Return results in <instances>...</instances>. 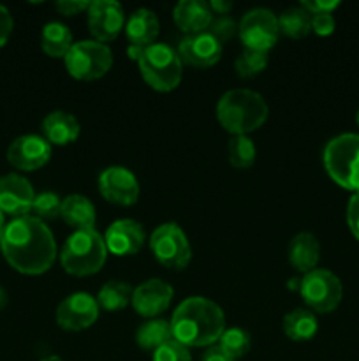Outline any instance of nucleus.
Returning a JSON list of instances; mask_svg holds the SVG:
<instances>
[{
  "instance_id": "obj_3",
  "label": "nucleus",
  "mask_w": 359,
  "mask_h": 361,
  "mask_svg": "<svg viewBox=\"0 0 359 361\" xmlns=\"http://www.w3.org/2000/svg\"><path fill=\"white\" fill-rule=\"evenodd\" d=\"M266 101L248 88H234L218 99L217 120L232 136H248L259 129L267 118Z\"/></svg>"
},
{
  "instance_id": "obj_17",
  "label": "nucleus",
  "mask_w": 359,
  "mask_h": 361,
  "mask_svg": "<svg viewBox=\"0 0 359 361\" xmlns=\"http://www.w3.org/2000/svg\"><path fill=\"white\" fill-rule=\"evenodd\" d=\"M178 55L183 63L197 69H206L215 66L222 56V42H218L210 32L187 35L178 46Z\"/></svg>"
},
{
  "instance_id": "obj_30",
  "label": "nucleus",
  "mask_w": 359,
  "mask_h": 361,
  "mask_svg": "<svg viewBox=\"0 0 359 361\" xmlns=\"http://www.w3.org/2000/svg\"><path fill=\"white\" fill-rule=\"evenodd\" d=\"M229 162L238 169H246L256 162V145L248 136H232L229 140Z\"/></svg>"
},
{
  "instance_id": "obj_29",
  "label": "nucleus",
  "mask_w": 359,
  "mask_h": 361,
  "mask_svg": "<svg viewBox=\"0 0 359 361\" xmlns=\"http://www.w3.org/2000/svg\"><path fill=\"white\" fill-rule=\"evenodd\" d=\"M218 348L225 353L231 360H239L250 351L252 338L250 334L243 328H225L224 334L218 338Z\"/></svg>"
},
{
  "instance_id": "obj_44",
  "label": "nucleus",
  "mask_w": 359,
  "mask_h": 361,
  "mask_svg": "<svg viewBox=\"0 0 359 361\" xmlns=\"http://www.w3.org/2000/svg\"><path fill=\"white\" fill-rule=\"evenodd\" d=\"M41 361H63L60 356H46V358H42Z\"/></svg>"
},
{
  "instance_id": "obj_39",
  "label": "nucleus",
  "mask_w": 359,
  "mask_h": 361,
  "mask_svg": "<svg viewBox=\"0 0 359 361\" xmlns=\"http://www.w3.org/2000/svg\"><path fill=\"white\" fill-rule=\"evenodd\" d=\"M14 21L13 16H11L9 9L4 6H0V48L9 41L11 34H13Z\"/></svg>"
},
{
  "instance_id": "obj_2",
  "label": "nucleus",
  "mask_w": 359,
  "mask_h": 361,
  "mask_svg": "<svg viewBox=\"0 0 359 361\" xmlns=\"http://www.w3.org/2000/svg\"><path fill=\"white\" fill-rule=\"evenodd\" d=\"M172 338L185 348H211L225 330L224 310L211 300H183L171 317Z\"/></svg>"
},
{
  "instance_id": "obj_15",
  "label": "nucleus",
  "mask_w": 359,
  "mask_h": 361,
  "mask_svg": "<svg viewBox=\"0 0 359 361\" xmlns=\"http://www.w3.org/2000/svg\"><path fill=\"white\" fill-rule=\"evenodd\" d=\"M35 192L25 176L9 173L0 178V210L14 219L27 217L32 212Z\"/></svg>"
},
{
  "instance_id": "obj_34",
  "label": "nucleus",
  "mask_w": 359,
  "mask_h": 361,
  "mask_svg": "<svg viewBox=\"0 0 359 361\" xmlns=\"http://www.w3.org/2000/svg\"><path fill=\"white\" fill-rule=\"evenodd\" d=\"M208 32L218 42H225L234 37L236 32H238V25H236V21L229 14H225V16H213V20L210 23V30Z\"/></svg>"
},
{
  "instance_id": "obj_40",
  "label": "nucleus",
  "mask_w": 359,
  "mask_h": 361,
  "mask_svg": "<svg viewBox=\"0 0 359 361\" xmlns=\"http://www.w3.org/2000/svg\"><path fill=\"white\" fill-rule=\"evenodd\" d=\"M208 6H210L211 13L217 14V16H225V14H229V11L234 7V4L229 2V0H211V2H208Z\"/></svg>"
},
{
  "instance_id": "obj_21",
  "label": "nucleus",
  "mask_w": 359,
  "mask_h": 361,
  "mask_svg": "<svg viewBox=\"0 0 359 361\" xmlns=\"http://www.w3.org/2000/svg\"><path fill=\"white\" fill-rule=\"evenodd\" d=\"M42 133H44V140L49 145L65 147V145L77 140L81 133V126L76 116H73L70 113L51 111L42 120Z\"/></svg>"
},
{
  "instance_id": "obj_19",
  "label": "nucleus",
  "mask_w": 359,
  "mask_h": 361,
  "mask_svg": "<svg viewBox=\"0 0 359 361\" xmlns=\"http://www.w3.org/2000/svg\"><path fill=\"white\" fill-rule=\"evenodd\" d=\"M176 27L187 35L201 34L210 28L213 13H211L208 2L203 0H180L172 11Z\"/></svg>"
},
{
  "instance_id": "obj_10",
  "label": "nucleus",
  "mask_w": 359,
  "mask_h": 361,
  "mask_svg": "<svg viewBox=\"0 0 359 361\" xmlns=\"http://www.w3.org/2000/svg\"><path fill=\"white\" fill-rule=\"evenodd\" d=\"M238 34L246 49L267 53L275 46L280 34L277 14L264 7L248 11L239 21Z\"/></svg>"
},
{
  "instance_id": "obj_25",
  "label": "nucleus",
  "mask_w": 359,
  "mask_h": 361,
  "mask_svg": "<svg viewBox=\"0 0 359 361\" xmlns=\"http://www.w3.org/2000/svg\"><path fill=\"white\" fill-rule=\"evenodd\" d=\"M319 330V323L312 310L294 309L284 317V331L291 341L306 342L312 341Z\"/></svg>"
},
{
  "instance_id": "obj_33",
  "label": "nucleus",
  "mask_w": 359,
  "mask_h": 361,
  "mask_svg": "<svg viewBox=\"0 0 359 361\" xmlns=\"http://www.w3.org/2000/svg\"><path fill=\"white\" fill-rule=\"evenodd\" d=\"M153 361H192V356H190L189 348L172 338L153 353Z\"/></svg>"
},
{
  "instance_id": "obj_1",
  "label": "nucleus",
  "mask_w": 359,
  "mask_h": 361,
  "mask_svg": "<svg viewBox=\"0 0 359 361\" xmlns=\"http://www.w3.org/2000/svg\"><path fill=\"white\" fill-rule=\"evenodd\" d=\"M0 249L7 263L23 275L46 274L56 257L55 236L48 226L34 215L11 221L0 242Z\"/></svg>"
},
{
  "instance_id": "obj_20",
  "label": "nucleus",
  "mask_w": 359,
  "mask_h": 361,
  "mask_svg": "<svg viewBox=\"0 0 359 361\" xmlns=\"http://www.w3.org/2000/svg\"><path fill=\"white\" fill-rule=\"evenodd\" d=\"M158 32H160V23H158L157 14L146 7L136 9L125 21V35L129 39V44L132 46L146 48L153 44L155 39L158 37Z\"/></svg>"
},
{
  "instance_id": "obj_37",
  "label": "nucleus",
  "mask_w": 359,
  "mask_h": 361,
  "mask_svg": "<svg viewBox=\"0 0 359 361\" xmlns=\"http://www.w3.org/2000/svg\"><path fill=\"white\" fill-rule=\"evenodd\" d=\"M90 4L92 2H88V0H60V2H56V9L63 16H74V14L88 11Z\"/></svg>"
},
{
  "instance_id": "obj_35",
  "label": "nucleus",
  "mask_w": 359,
  "mask_h": 361,
  "mask_svg": "<svg viewBox=\"0 0 359 361\" xmlns=\"http://www.w3.org/2000/svg\"><path fill=\"white\" fill-rule=\"evenodd\" d=\"M334 18L331 13H322V14H312V32H315L320 37H326L334 32Z\"/></svg>"
},
{
  "instance_id": "obj_7",
  "label": "nucleus",
  "mask_w": 359,
  "mask_h": 361,
  "mask_svg": "<svg viewBox=\"0 0 359 361\" xmlns=\"http://www.w3.org/2000/svg\"><path fill=\"white\" fill-rule=\"evenodd\" d=\"M67 73L81 81H94L109 73L113 66V51L108 44L95 39L74 42L63 59Z\"/></svg>"
},
{
  "instance_id": "obj_5",
  "label": "nucleus",
  "mask_w": 359,
  "mask_h": 361,
  "mask_svg": "<svg viewBox=\"0 0 359 361\" xmlns=\"http://www.w3.org/2000/svg\"><path fill=\"white\" fill-rule=\"evenodd\" d=\"M144 81L157 92H171L182 83L183 62L178 51L164 42L146 46L137 60Z\"/></svg>"
},
{
  "instance_id": "obj_41",
  "label": "nucleus",
  "mask_w": 359,
  "mask_h": 361,
  "mask_svg": "<svg viewBox=\"0 0 359 361\" xmlns=\"http://www.w3.org/2000/svg\"><path fill=\"white\" fill-rule=\"evenodd\" d=\"M201 361H234V360L229 358V356L225 355L218 345H211V348H208V351L204 353L203 360Z\"/></svg>"
},
{
  "instance_id": "obj_22",
  "label": "nucleus",
  "mask_w": 359,
  "mask_h": 361,
  "mask_svg": "<svg viewBox=\"0 0 359 361\" xmlns=\"http://www.w3.org/2000/svg\"><path fill=\"white\" fill-rule=\"evenodd\" d=\"M320 259V243L312 233H299L289 243V263L298 271L315 270Z\"/></svg>"
},
{
  "instance_id": "obj_43",
  "label": "nucleus",
  "mask_w": 359,
  "mask_h": 361,
  "mask_svg": "<svg viewBox=\"0 0 359 361\" xmlns=\"http://www.w3.org/2000/svg\"><path fill=\"white\" fill-rule=\"evenodd\" d=\"M6 228H7V224H6V215H4L2 210H0V242H2L4 233H6Z\"/></svg>"
},
{
  "instance_id": "obj_9",
  "label": "nucleus",
  "mask_w": 359,
  "mask_h": 361,
  "mask_svg": "<svg viewBox=\"0 0 359 361\" xmlns=\"http://www.w3.org/2000/svg\"><path fill=\"white\" fill-rule=\"evenodd\" d=\"M150 249L160 264L171 270H183L192 259V249L183 229L175 222L160 224L150 236Z\"/></svg>"
},
{
  "instance_id": "obj_45",
  "label": "nucleus",
  "mask_w": 359,
  "mask_h": 361,
  "mask_svg": "<svg viewBox=\"0 0 359 361\" xmlns=\"http://www.w3.org/2000/svg\"><path fill=\"white\" fill-rule=\"evenodd\" d=\"M355 120H358V126H359V111H358V116H355Z\"/></svg>"
},
{
  "instance_id": "obj_4",
  "label": "nucleus",
  "mask_w": 359,
  "mask_h": 361,
  "mask_svg": "<svg viewBox=\"0 0 359 361\" xmlns=\"http://www.w3.org/2000/svg\"><path fill=\"white\" fill-rule=\"evenodd\" d=\"M108 249L104 236L95 229H80L65 240L60 252L63 270L74 277H88L104 267Z\"/></svg>"
},
{
  "instance_id": "obj_38",
  "label": "nucleus",
  "mask_w": 359,
  "mask_h": 361,
  "mask_svg": "<svg viewBox=\"0 0 359 361\" xmlns=\"http://www.w3.org/2000/svg\"><path fill=\"white\" fill-rule=\"evenodd\" d=\"M347 224L352 235L359 240V192H355L351 197L347 207Z\"/></svg>"
},
{
  "instance_id": "obj_28",
  "label": "nucleus",
  "mask_w": 359,
  "mask_h": 361,
  "mask_svg": "<svg viewBox=\"0 0 359 361\" xmlns=\"http://www.w3.org/2000/svg\"><path fill=\"white\" fill-rule=\"evenodd\" d=\"M278 28L284 35L292 39H303L312 32V14L306 9L299 7H291L284 11L278 18Z\"/></svg>"
},
{
  "instance_id": "obj_24",
  "label": "nucleus",
  "mask_w": 359,
  "mask_h": 361,
  "mask_svg": "<svg viewBox=\"0 0 359 361\" xmlns=\"http://www.w3.org/2000/svg\"><path fill=\"white\" fill-rule=\"evenodd\" d=\"M73 44V34L67 25L60 21H49L44 25L41 34V48L46 55L53 59H65Z\"/></svg>"
},
{
  "instance_id": "obj_23",
  "label": "nucleus",
  "mask_w": 359,
  "mask_h": 361,
  "mask_svg": "<svg viewBox=\"0 0 359 361\" xmlns=\"http://www.w3.org/2000/svg\"><path fill=\"white\" fill-rule=\"evenodd\" d=\"M60 217L67 226L80 231V229H94L95 226V207L87 196L81 194H70L65 200H62V210H60Z\"/></svg>"
},
{
  "instance_id": "obj_16",
  "label": "nucleus",
  "mask_w": 359,
  "mask_h": 361,
  "mask_svg": "<svg viewBox=\"0 0 359 361\" xmlns=\"http://www.w3.org/2000/svg\"><path fill=\"white\" fill-rule=\"evenodd\" d=\"M172 296H175V289L168 282L160 281V279H150L134 289L130 305L139 316L153 319L158 314L169 309Z\"/></svg>"
},
{
  "instance_id": "obj_8",
  "label": "nucleus",
  "mask_w": 359,
  "mask_h": 361,
  "mask_svg": "<svg viewBox=\"0 0 359 361\" xmlns=\"http://www.w3.org/2000/svg\"><path fill=\"white\" fill-rule=\"evenodd\" d=\"M299 295L312 310L319 314H329L340 305L344 288L340 279L333 271L315 268L301 279Z\"/></svg>"
},
{
  "instance_id": "obj_31",
  "label": "nucleus",
  "mask_w": 359,
  "mask_h": 361,
  "mask_svg": "<svg viewBox=\"0 0 359 361\" xmlns=\"http://www.w3.org/2000/svg\"><path fill=\"white\" fill-rule=\"evenodd\" d=\"M267 67V53L256 49H243L241 55L236 59L234 69L239 78H253L263 73Z\"/></svg>"
},
{
  "instance_id": "obj_18",
  "label": "nucleus",
  "mask_w": 359,
  "mask_h": 361,
  "mask_svg": "<svg viewBox=\"0 0 359 361\" xmlns=\"http://www.w3.org/2000/svg\"><path fill=\"white\" fill-rule=\"evenodd\" d=\"M146 233L143 226L132 219H118L104 233V243L108 252L115 256H134L141 250Z\"/></svg>"
},
{
  "instance_id": "obj_6",
  "label": "nucleus",
  "mask_w": 359,
  "mask_h": 361,
  "mask_svg": "<svg viewBox=\"0 0 359 361\" xmlns=\"http://www.w3.org/2000/svg\"><path fill=\"white\" fill-rule=\"evenodd\" d=\"M324 168L334 183L359 192V134H340L326 145Z\"/></svg>"
},
{
  "instance_id": "obj_12",
  "label": "nucleus",
  "mask_w": 359,
  "mask_h": 361,
  "mask_svg": "<svg viewBox=\"0 0 359 361\" xmlns=\"http://www.w3.org/2000/svg\"><path fill=\"white\" fill-rule=\"evenodd\" d=\"M99 192L118 207H132L139 200V182L130 169L109 166L99 175Z\"/></svg>"
},
{
  "instance_id": "obj_13",
  "label": "nucleus",
  "mask_w": 359,
  "mask_h": 361,
  "mask_svg": "<svg viewBox=\"0 0 359 361\" xmlns=\"http://www.w3.org/2000/svg\"><path fill=\"white\" fill-rule=\"evenodd\" d=\"M88 28L95 41L108 42L120 35L125 28L123 7L115 0H94L88 7Z\"/></svg>"
},
{
  "instance_id": "obj_36",
  "label": "nucleus",
  "mask_w": 359,
  "mask_h": 361,
  "mask_svg": "<svg viewBox=\"0 0 359 361\" xmlns=\"http://www.w3.org/2000/svg\"><path fill=\"white\" fill-rule=\"evenodd\" d=\"M338 6H340L338 0H303L301 2L303 9L308 11L310 14L333 13Z\"/></svg>"
},
{
  "instance_id": "obj_42",
  "label": "nucleus",
  "mask_w": 359,
  "mask_h": 361,
  "mask_svg": "<svg viewBox=\"0 0 359 361\" xmlns=\"http://www.w3.org/2000/svg\"><path fill=\"white\" fill-rule=\"evenodd\" d=\"M7 302H9V298H7L6 289L0 288V310L6 309V307H7Z\"/></svg>"
},
{
  "instance_id": "obj_27",
  "label": "nucleus",
  "mask_w": 359,
  "mask_h": 361,
  "mask_svg": "<svg viewBox=\"0 0 359 361\" xmlns=\"http://www.w3.org/2000/svg\"><path fill=\"white\" fill-rule=\"evenodd\" d=\"M132 291L134 289L127 282L109 281L99 291L97 303L101 309L108 310V312H118L132 302Z\"/></svg>"
},
{
  "instance_id": "obj_32",
  "label": "nucleus",
  "mask_w": 359,
  "mask_h": 361,
  "mask_svg": "<svg viewBox=\"0 0 359 361\" xmlns=\"http://www.w3.org/2000/svg\"><path fill=\"white\" fill-rule=\"evenodd\" d=\"M60 210H62V200L58 194L55 192H41L35 194L34 204H32V212L34 217L39 221H53V219L60 217Z\"/></svg>"
},
{
  "instance_id": "obj_11",
  "label": "nucleus",
  "mask_w": 359,
  "mask_h": 361,
  "mask_svg": "<svg viewBox=\"0 0 359 361\" xmlns=\"http://www.w3.org/2000/svg\"><path fill=\"white\" fill-rule=\"evenodd\" d=\"M99 312H101V307H99L97 298L88 293H73L60 302L55 317L62 330L81 331L95 324V321L99 319Z\"/></svg>"
},
{
  "instance_id": "obj_14",
  "label": "nucleus",
  "mask_w": 359,
  "mask_h": 361,
  "mask_svg": "<svg viewBox=\"0 0 359 361\" xmlns=\"http://www.w3.org/2000/svg\"><path fill=\"white\" fill-rule=\"evenodd\" d=\"M51 159V145L42 136L25 134L16 137L7 148V161L20 171H35Z\"/></svg>"
},
{
  "instance_id": "obj_26",
  "label": "nucleus",
  "mask_w": 359,
  "mask_h": 361,
  "mask_svg": "<svg viewBox=\"0 0 359 361\" xmlns=\"http://www.w3.org/2000/svg\"><path fill=\"white\" fill-rule=\"evenodd\" d=\"M172 341L171 323L165 319H150L141 324L136 331V342L144 351H157L164 344Z\"/></svg>"
}]
</instances>
